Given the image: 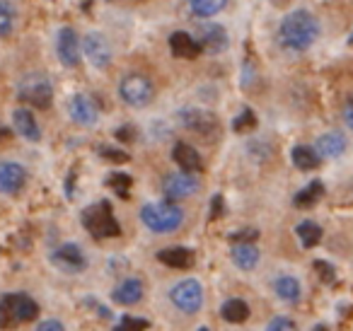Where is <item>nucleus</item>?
Returning a JSON list of instances; mask_svg holds the SVG:
<instances>
[{"mask_svg":"<svg viewBox=\"0 0 353 331\" xmlns=\"http://www.w3.org/2000/svg\"><path fill=\"white\" fill-rule=\"evenodd\" d=\"M319 37V25L312 12L307 10H293L283 17L279 27V39L285 49L290 51H305L314 44Z\"/></svg>","mask_w":353,"mask_h":331,"instance_id":"obj_1","label":"nucleus"},{"mask_svg":"<svg viewBox=\"0 0 353 331\" xmlns=\"http://www.w3.org/2000/svg\"><path fill=\"white\" fill-rule=\"evenodd\" d=\"M141 220L148 230L165 234V232H174V230L184 223V213H182V208H176V205L167 199V201H157V203L143 205Z\"/></svg>","mask_w":353,"mask_h":331,"instance_id":"obj_2","label":"nucleus"},{"mask_svg":"<svg viewBox=\"0 0 353 331\" xmlns=\"http://www.w3.org/2000/svg\"><path fill=\"white\" fill-rule=\"evenodd\" d=\"M83 225L94 239L119 237L121 234V228H119L117 218H114L109 201H99V203L88 205L83 210Z\"/></svg>","mask_w":353,"mask_h":331,"instance_id":"obj_3","label":"nucleus"},{"mask_svg":"<svg viewBox=\"0 0 353 331\" xmlns=\"http://www.w3.org/2000/svg\"><path fill=\"white\" fill-rule=\"evenodd\" d=\"M37 314H39V305L30 295H6L0 300V326L34 321Z\"/></svg>","mask_w":353,"mask_h":331,"instance_id":"obj_4","label":"nucleus"},{"mask_svg":"<svg viewBox=\"0 0 353 331\" xmlns=\"http://www.w3.org/2000/svg\"><path fill=\"white\" fill-rule=\"evenodd\" d=\"M119 97H121V102H126L128 107L143 109L152 102V97H155V85H152V80L148 78V75L131 73L121 80V85H119Z\"/></svg>","mask_w":353,"mask_h":331,"instance_id":"obj_5","label":"nucleus"},{"mask_svg":"<svg viewBox=\"0 0 353 331\" xmlns=\"http://www.w3.org/2000/svg\"><path fill=\"white\" fill-rule=\"evenodd\" d=\"M17 97L37 109H49L51 102H54V88H51L49 78L32 73L20 80V85H17Z\"/></svg>","mask_w":353,"mask_h":331,"instance_id":"obj_6","label":"nucleus"},{"mask_svg":"<svg viewBox=\"0 0 353 331\" xmlns=\"http://www.w3.org/2000/svg\"><path fill=\"white\" fill-rule=\"evenodd\" d=\"M179 117V123H182L187 131L199 133V136H206L213 138L221 133V121H218L216 114L206 112V109H199V107H187L182 112L176 114Z\"/></svg>","mask_w":353,"mask_h":331,"instance_id":"obj_7","label":"nucleus"},{"mask_svg":"<svg viewBox=\"0 0 353 331\" xmlns=\"http://www.w3.org/2000/svg\"><path fill=\"white\" fill-rule=\"evenodd\" d=\"M170 300L176 310L194 314V312L201 310L203 305V288L196 278H187V281H179L174 288L170 290Z\"/></svg>","mask_w":353,"mask_h":331,"instance_id":"obj_8","label":"nucleus"},{"mask_svg":"<svg viewBox=\"0 0 353 331\" xmlns=\"http://www.w3.org/2000/svg\"><path fill=\"white\" fill-rule=\"evenodd\" d=\"M196 41L201 46V51H206V54H221L230 44L225 27L216 25V22H201L196 30Z\"/></svg>","mask_w":353,"mask_h":331,"instance_id":"obj_9","label":"nucleus"},{"mask_svg":"<svg viewBox=\"0 0 353 331\" xmlns=\"http://www.w3.org/2000/svg\"><path fill=\"white\" fill-rule=\"evenodd\" d=\"M199 189L196 177H192V172H176V174H167L162 181V191H165V199L179 201L194 196Z\"/></svg>","mask_w":353,"mask_h":331,"instance_id":"obj_10","label":"nucleus"},{"mask_svg":"<svg viewBox=\"0 0 353 331\" xmlns=\"http://www.w3.org/2000/svg\"><path fill=\"white\" fill-rule=\"evenodd\" d=\"M83 51H85V59H88L94 68H109V63H112V46H109V41L104 39L99 32H90V34L85 37Z\"/></svg>","mask_w":353,"mask_h":331,"instance_id":"obj_11","label":"nucleus"},{"mask_svg":"<svg viewBox=\"0 0 353 331\" xmlns=\"http://www.w3.org/2000/svg\"><path fill=\"white\" fill-rule=\"evenodd\" d=\"M51 263L59 266L65 273H80L88 266V259H85L83 249L78 244H61L59 249H54L51 254Z\"/></svg>","mask_w":353,"mask_h":331,"instance_id":"obj_12","label":"nucleus"},{"mask_svg":"<svg viewBox=\"0 0 353 331\" xmlns=\"http://www.w3.org/2000/svg\"><path fill=\"white\" fill-rule=\"evenodd\" d=\"M56 51H59L61 63L68 66V68H75V66L80 63V39H78V34H75V30L63 27V30L59 32Z\"/></svg>","mask_w":353,"mask_h":331,"instance_id":"obj_13","label":"nucleus"},{"mask_svg":"<svg viewBox=\"0 0 353 331\" xmlns=\"http://www.w3.org/2000/svg\"><path fill=\"white\" fill-rule=\"evenodd\" d=\"M68 112H70V119H73L78 126H94L99 119L97 104L90 97H85V94H73V97H70Z\"/></svg>","mask_w":353,"mask_h":331,"instance_id":"obj_14","label":"nucleus"},{"mask_svg":"<svg viewBox=\"0 0 353 331\" xmlns=\"http://www.w3.org/2000/svg\"><path fill=\"white\" fill-rule=\"evenodd\" d=\"M27 172L17 162H3L0 165V191L3 194H17L25 186Z\"/></svg>","mask_w":353,"mask_h":331,"instance_id":"obj_15","label":"nucleus"},{"mask_svg":"<svg viewBox=\"0 0 353 331\" xmlns=\"http://www.w3.org/2000/svg\"><path fill=\"white\" fill-rule=\"evenodd\" d=\"M170 49L176 59L192 61V59H196V56H201V46H199L196 37L187 34V32H174V34L170 37Z\"/></svg>","mask_w":353,"mask_h":331,"instance_id":"obj_16","label":"nucleus"},{"mask_svg":"<svg viewBox=\"0 0 353 331\" xmlns=\"http://www.w3.org/2000/svg\"><path fill=\"white\" fill-rule=\"evenodd\" d=\"M172 157H174V162L179 165V170L182 172H192V174H196V172L203 170L201 155H199L196 148H192L189 143H176L174 150H172Z\"/></svg>","mask_w":353,"mask_h":331,"instance_id":"obj_17","label":"nucleus"},{"mask_svg":"<svg viewBox=\"0 0 353 331\" xmlns=\"http://www.w3.org/2000/svg\"><path fill=\"white\" fill-rule=\"evenodd\" d=\"M157 261L172 268H192L194 266V252L187 247H167L157 252Z\"/></svg>","mask_w":353,"mask_h":331,"instance_id":"obj_18","label":"nucleus"},{"mask_svg":"<svg viewBox=\"0 0 353 331\" xmlns=\"http://www.w3.org/2000/svg\"><path fill=\"white\" fill-rule=\"evenodd\" d=\"M12 123H15L17 133H20L22 138H27V141L37 143L41 138V131H39V126H37V119L32 117V112H27V109H15Z\"/></svg>","mask_w":353,"mask_h":331,"instance_id":"obj_19","label":"nucleus"},{"mask_svg":"<svg viewBox=\"0 0 353 331\" xmlns=\"http://www.w3.org/2000/svg\"><path fill=\"white\" fill-rule=\"evenodd\" d=\"M232 261L242 271H252L259 263V252L252 242H232Z\"/></svg>","mask_w":353,"mask_h":331,"instance_id":"obj_20","label":"nucleus"},{"mask_svg":"<svg viewBox=\"0 0 353 331\" xmlns=\"http://www.w3.org/2000/svg\"><path fill=\"white\" fill-rule=\"evenodd\" d=\"M314 150L319 157H339L346 150V138L341 133H324V136H319Z\"/></svg>","mask_w":353,"mask_h":331,"instance_id":"obj_21","label":"nucleus"},{"mask_svg":"<svg viewBox=\"0 0 353 331\" xmlns=\"http://www.w3.org/2000/svg\"><path fill=\"white\" fill-rule=\"evenodd\" d=\"M141 297H143V283L138 278H128V281H123L114 290V302H119V305H136Z\"/></svg>","mask_w":353,"mask_h":331,"instance_id":"obj_22","label":"nucleus"},{"mask_svg":"<svg viewBox=\"0 0 353 331\" xmlns=\"http://www.w3.org/2000/svg\"><path fill=\"white\" fill-rule=\"evenodd\" d=\"M221 314H223V319L230 321V324H242V321L250 319V305H247L245 300H240V297H232V300H228L225 305H223Z\"/></svg>","mask_w":353,"mask_h":331,"instance_id":"obj_23","label":"nucleus"},{"mask_svg":"<svg viewBox=\"0 0 353 331\" xmlns=\"http://www.w3.org/2000/svg\"><path fill=\"white\" fill-rule=\"evenodd\" d=\"M322 196H324V184H322V181H310L303 191H298V194H295L293 203L298 205V208H310V205L317 203Z\"/></svg>","mask_w":353,"mask_h":331,"instance_id":"obj_24","label":"nucleus"},{"mask_svg":"<svg viewBox=\"0 0 353 331\" xmlns=\"http://www.w3.org/2000/svg\"><path fill=\"white\" fill-rule=\"evenodd\" d=\"M319 160H322V157L317 155V150H314V148L298 146V148L293 150V165L298 167V170H305V172L317 170V167H319Z\"/></svg>","mask_w":353,"mask_h":331,"instance_id":"obj_25","label":"nucleus"},{"mask_svg":"<svg viewBox=\"0 0 353 331\" xmlns=\"http://www.w3.org/2000/svg\"><path fill=\"white\" fill-rule=\"evenodd\" d=\"M274 290H276V295L285 302L300 300V283H298V278H293V276H281L279 281L274 283Z\"/></svg>","mask_w":353,"mask_h":331,"instance_id":"obj_26","label":"nucleus"},{"mask_svg":"<svg viewBox=\"0 0 353 331\" xmlns=\"http://www.w3.org/2000/svg\"><path fill=\"white\" fill-rule=\"evenodd\" d=\"M295 232H298V237L305 249L317 247L319 239H322V228H319L317 223H312V220H303V223L295 228Z\"/></svg>","mask_w":353,"mask_h":331,"instance_id":"obj_27","label":"nucleus"},{"mask_svg":"<svg viewBox=\"0 0 353 331\" xmlns=\"http://www.w3.org/2000/svg\"><path fill=\"white\" fill-rule=\"evenodd\" d=\"M189 6L196 17H213L228 6V0H189Z\"/></svg>","mask_w":353,"mask_h":331,"instance_id":"obj_28","label":"nucleus"},{"mask_svg":"<svg viewBox=\"0 0 353 331\" xmlns=\"http://www.w3.org/2000/svg\"><path fill=\"white\" fill-rule=\"evenodd\" d=\"M15 8L8 3V0H0V37H10L15 30Z\"/></svg>","mask_w":353,"mask_h":331,"instance_id":"obj_29","label":"nucleus"},{"mask_svg":"<svg viewBox=\"0 0 353 331\" xmlns=\"http://www.w3.org/2000/svg\"><path fill=\"white\" fill-rule=\"evenodd\" d=\"M131 177L128 174H121V172H114L112 177H109L107 186L109 189H114V194L121 196V199H128V189H131Z\"/></svg>","mask_w":353,"mask_h":331,"instance_id":"obj_30","label":"nucleus"},{"mask_svg":"<svg viewBox=\"0 0 353 331\" xmlns=\"http://www.w3.org/2000/svg\"><path fill=\"white\" fill-rule=\"evenodd\" d=\"M247 152L252 155V160L259 162V165H264V162L271 160V146H266L264 141H254L250 143V148H247Z\"/></svg>","mask_w":353,"mask_h":331,"instance_id":"obj_31","label":"nucleus"},{"mask_svg":"<svg viewBox=\"0 0 353 331\" xmlns=\"http://www.w3.org/2000/svg\"><path fill=\"white\" fill-rule=\"evenodd\" d=\"M254 123H256L254 112H252L250 107H245L240 114H237V119H235V123H232V128L242 133V131H250V128H254Z\"/></svg>","mask_w":353,"mask_h":331,"instance_id":"obj_32","label":"nucleus"},{"mask_svg":"<svg viewBox=\"0 0 353 331\" xmlns=\"http://www.w3.org/2000/svg\"><path fill=\"white\" fill-rule=\"evenodd\" d=\"M314 271L319 273V278H322L324 283H334V281H336V271H334L332 263H327V261H314Z\"/></svg>","mask_w":353,"mask_h":331,"instance_id":"obj_33","label":"nucleus"},{"mask_svg":"<svg viewBox=\"0 0 353 331\" xmlns=\"http://www.w3.org/2000/svg\"><path fill=\"white\" fill-rule=\"evenodd\" d=\"M259 237V230L247 228V230H237V232L230 234V242H254Z\"/></svg>","mask_w":353,"mask_h":331,"instance_id":"obj_34","label":"nucleus"},{"mask_svg":"<svg viewBox=\"0 0 353 331\" xmlns=\"http://www.w3.org/2000/svg\"><path fill=\"white\" fill-rule=\"evenodd\" d=\"M119 326H121V329H148L150 321L143 319V317H123Z\"/></svg>","mask_w":353,"mask_h":331,"instance_id":"obj_35","label":"nucleus"},{"mask_svg":"<svg viewBox=\"0 0 353 331\" xmlns=\"http://www.w3.org/2000/svg\"><path fill=\"white\" fill-rule=\"evenodd\" d=\"M279 329H293V321L288 317H274L269 321V331H279Z\"/></svg>","mask_w":353,"mask_h":331,"instance_id":"obj_36","label":"nucleus"},{"mask_svg":"<svg viewBox=\"0 0 353 331\" xmlns=\"http://www.w3.org/2000/svg\"><path fill=\"white\" fill-rule=\"evenodd\" d=\"M102 157H107V160L112 162H126L128 155L123 150H112V148H102Z\"/></svg>","mask_w":353,"mask_h":331,"instance_id":"obj_37","label":"nucleus"},{"mask_svg":"<svg viewBox=\"0 0 353 331\" xmlns=\"http://www.w3.org/2000/svg\"><path fill=\"white\" fill-rule=\"evenodd\" d=\"M218 215H223V196L221 194L213 196V201H211V220H216Z\"/></svg>","mask_w":353,"mask_h":331,"instance_id":"obj_38","label":"nucleus"},{"mask_svg":"<svg viewBox=\"0 0 353 331\" xmlns=\"http://www.w3.org/2000/svg\"><path fill=\"white\" fill-rule=\"evenodd\" d=\"M39 329L41 331H61V329H63V324H61L59 319H49V321H41Z\"/></svg>","mask_w":353,"mask_h":331,"instance_id":"obj_39","label":"nucleus"},{"mask_svg":"<svg viewBox=\"0 0 353 331\" xmlns=\"http://www.w3.org/2000/svg\"><path fill=\"white\" fill-rule=\"evenodd\" d=\"M343 119H346V123H348V128L353 131V97L346 102V107H343Z\"/></svg>","mask_w":353,"mask_h":331,"instance_id":"obj_40","label":"nucleus"},{"mask_svg":"<svg viewBox=\"0 0 353 331\" xmlns=\"http://www.w3.org/2000/svg\"><path fill=\"white\" fill-rule=\"evenodd\" d=\"M117 138L119 141H133V128H128V126H123V128H117Z\"/></svg>","mask_w":353,"mask_h":331,"instance_id":"obj_41","label":"nucleus"},{"mask_svg":"<svg viewBox=\"0 0 353 331\" xmlns=\"http://www.w3.org/2000/svg\"><path fill=\"white\" fill-rule=\"evenodd\" d=\"M3 136H6V131H3V128H0V141H3Z\"/></svg>","mask_w":353,"mask_h":331,"instance_id":"obj_42","label":"nucleus"},{"mask_svg":"<svg viewBox=\"0 0 353 331\" xmlns=\"http://www.w3.org/2000/svg\"><path fill=\"white\" fill-rule=\"evenodd\" d=\"M348 41H351V44H353V34H351V39H348Z\"/></svg>","mask_w":353,"mask_h":331,"instance_id":"obj_43","label":"nucleus"}]
</instances>
